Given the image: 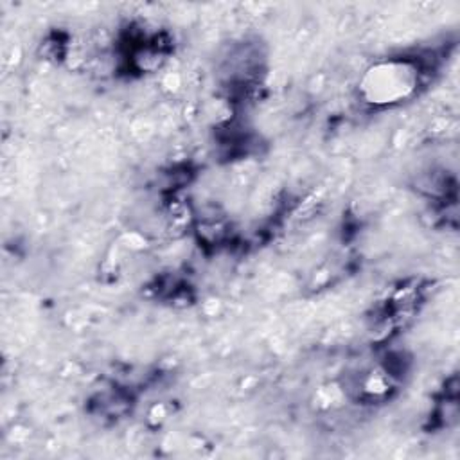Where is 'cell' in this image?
Listing matches in <instances>:
<instances>
[{"label":"cell","instance_id":"6da1fadb","mask_svg":"<svg viewBox=\"0 0 460 460\" xmlns=\"http://www.w3.org/2000/svg\"><path fill=\"white\" fill-rule=\"evenodd\" d=\"M415 66H408V61H392L388 68H379L372 74L367 90L372 92V102H392L404 97L413 90L417 79L413 77Z\"/></svg>","mask_w":460,"mask_h":460}]
</instances>
